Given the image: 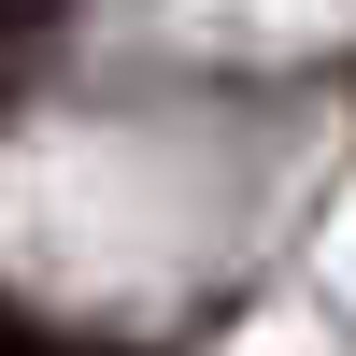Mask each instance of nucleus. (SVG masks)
Segmentation results:
<instances>
[{
	"mask_svg": "<svg viewBox=\"0 0 356 356\" xmlns=\"http://www.w3.org/2000/svg\"><path fill=\"white\" fill-rule=\"evenodd\" d=\"M0 356H100V342H57V328H29V314L0 300Z\"/></svg>",
	"mask_w": 356,
	"mask_h": 356,
	"instance_id": "1",
	"label": "nucleus"
}]
</instances>
